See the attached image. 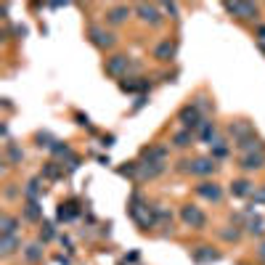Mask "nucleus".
Masks as SVG:
<instances>
[{"label":"nucleus","instance_id":"obj_7","mask_svg":"<svg viewBox=\"0 0 265 265\" xmlns=\"http://www.w3.org/2000/svg\"><path fill=\"white\" fill-rule=\"evenodd\" d=\"M175 56H178V40H162V43H157L154 45V59L159 64H170V61H175Z\"/></svg>","mask_w":265,"mask_h":265},{"label":"nucleus","instance_id":"obj_28","mask_svg":"<svg viewBox=\"0 0 265 265\" xmlns=\"http://www.w3.org/2000/svg\"><path fill=\"white\" fill-rule=\"evenodd\" d=\"M24 217H27V220H40V217H43V207L40 204H37V202H27V207H24Z\"/></svg>","mask_w":265,"mask_h":265},{"label":"nucleus","instance_id":"obj_23","mask_svg":"<svg viewBox=\"0 0 265 265\" xmlns=\"http://www.w3.org/2000/svg\"><path fill=\"white\" fill-rule=\"evenodd\" d=\"M16 228H19V217H14V215L0 217V231H3V236H16Z\"/></svg>","mask_w":265,"mask_h":265},{"label":"nucleus","instance_id":"obj_44","mask_svg":"<svg viewBox=\"0 0 265 265\" xmlns=\"http://www.w3.org/2000/svg\"><path fill=\"white\" fill-rule=\"evenodd\" d=\"M257 48H260V51L265 53V43H257Z\"/></svg>","mask_w":265,"mask_h":265},{"label":"nucleus","instance_id":"obj_5","mask_svg":"<svg viewBox=\"0 0 265 265\" xmlns=\"http://www.w3.org/2000/svg\"><path fill=\"white\" fill-rule=\"evenodd\" d=\"M178 122L183 125V130H191L196 132V127L202 125V111H199L194 103H186V106L178 111Z\"/></svg>","mask_w":265,"mask_h":265},{"label":"nucleus","instance_id":"obj_15","mask_svg":"<svg viewBox=\"0 0 265 265\" xmlns=\"http://www.w3.org/2000/svg\"><path fill=\"white\" fill-rule=\"evenodd\" d=\"M196 138L204 141V144H212V141L217 138V125L212 119H202V125L196 127Z\"/></svg>","mask_w":265,"mask_h":265},{"label":"nucleus","instance_id":"obj_19","mask_svg":"<svg viewBox=\"0 0 265 265\" xmlns=\"http://www.w3.org/2000/svg\"><path fill=\"white\" fill-rule=\"evenodd\" d=\"M130 14H132V11H130L127 6H114V8H111V11L106 14V22L117 27V24H122V22H127Z\"/></svg>","mask_w":265,"mask_h":265},{"label":"nucleus","instance_id":"obj_36","mask_svg":"<svg viewBox=\"0 0 265 265\" xmlns=\"http://www.w3.org/2000/svg\"><path fill=\"white\" fill-rule=\"evenodd\" d=\"M220 236H223L225 241H239L241 239V231H236V228L233 231H220Z\"/></svg>","mask_w":265,"mask_h":265},{"label":"nucleus","instance_id":"obj_24","mask_svg":"<svg viewBox=\"0 0 265 265\" xmlns=\"http://www.w3.org/2000/svg\"><path fill=\"white\" fill-rule=\"evenodd\" d=\"M40 194H43L40 178H32V181L24 186V196H27V202H37V196H40Z\"/></svg>","mask_w":265,"mask_h":265},{"label":"nucleus","instance_id":"obj_6","mask_svg":"<svg viewBox=\"0 0 265 265\" xmlns=\"http://www.w3.org/2000/svg\"><path fill=\"white\" fill-rule=\"evenodd\" d=\"M223 8H225L231 16L241 19V22H254V19H257V14H260L254 3H225Z\"/></svg>","mask_w":265,"mask_h":265},{"label":"nucleus","instance_id":"obj_20","mask_svg":"<svg viewBox=\"0 0 265 265\" xmlns=\"http://www.w3.org/2000/svg\"><path fill=\"white\" fill-rule=\"evenodd\" d=\"M19 247H22L19 236H3V239H0V254H3V257H11Z\"/></svg>","mask_w":265,"mask_h":265},{"label":"nucleus","instance_id":"obj_35","mask_svg":"<svg viewBox=\"0 0 265 265\" xmlns=\"http://www.w3.org/2000/svg\"><path fill=\"white\" fill-rule=\"evenodd\" d=\"M252 199H254V204H265V186H254Z\"/></svg>","mask_w":265,"mask_h":265},{"label":"nucleus","instance_id":"obj_25","mask_svg":"<svg viewBox=\"0 0 265 265\" xmlns=\"http://www.w3.org/2000/svg\"><path fill=\"white\" fill-rule=\"evenodd\" d=\"M6 154H8V165H22L24 162V151L16 144H6Z\"/></svg>","mask_w":265,"mask_h":265},{"label":"nucleus","instance_id":"obj_9","mask_svg":"<svg viewBox=\"0 0 265 265\" xmlns=\"http://www.w3.org/2000/svg\"><path fill=\"white\" fill-rule=\"evenodd\" d=\"M136 14L144 24H151L157 27L159 22H162V14H159V6H149V3H138L136 6Z\"/></svg>","mask_w":265,"mask_h":265},{"label":"nucleus","instance_id":"obj_39","mask_svg":"<svg viewBox=\"0 0 265 265\" xmlns=\"http://www.w3.org/2000/svg\"><path fill=\"white\" fill-rule=\"evenodd\" d=\"M101 146H114V136H103V141H101Z\"/></svg>","mask_w":265,"mask_h":265},{"label":"nucleus","instance_id":"obj_4","mask_svg":"<svg viewBox=\"0 0 265 265\" xmlns=\"http://www.w3.org/2000/svg\"><path fill=\"white\" fill-rule=\"evenodd\" d=\"M88 40H90V45L93 48H98V51H106V48H111V45L117 43V37L111 35L109 30H103V27H88Z\"/></svg>","mask_w":265,"mask_h":265},{"label":"nucleus","instance_id":"obj_22","mask_svg":"<svg viewBox=\"0 0 265 265\" xmlns=\"http://www.w3.org/2000/svg\"><path fill=\"white\" fill-rule=\"evenodd\" d=\"M191 144H194V132L191 130H178L173 136V146L175 149H188Z\"/></svg>","mask_w":265,"mask_h":265},{"label":"nucleus","instance_id":"obj_17","mask_svg":"<svg viewBox=\"0 0 265 265\" xmlns=\"http://www.w3.org/2000/svg\"><path fill=\"white\" fill-rule=\"evenodd\" d=\"M236 149L244 151V154H252V151H265V141L257 138V136H249V138H244L236 144Z\"/></svg>","mask_w":265,"mask_h":265},{"label":"nucleus","instance_id":"obj_43","mask_svg":"<svg viewBox=\"0 0 265 265\" xmlns=\"http://www.w3.org/2000/svg\"><path fill=\"white\" fill-rule=\"evenodd\" d=\"M56 262H61V265H69V257H64V254H56Z\"/></svg>","mask_w":265,"mask_h":265},{"label":"nucleus","instance_id":"obj_30","mask_svg":"<svg viewBox=\"0 0 265 265\" xmlns=\"http://www.w3.org/2000/svg\"><path fill=\"white\" fill-rule=\"evenodd\" d=\"M151 212H154V220H159V223H165V225L173 223V212H167L162 204H154V207H151Z\"/></svg>","mask_w":265,"mask_h":265},{"label":"nucleus","instance_id":"obj_21","mask_svg":"<svg viewBox=\"0 0 265 265\" xmlns=\"http://www.w3.org/2000/svg\"><path fill=\"white\" fill-rule=\"evenodd\" d=\"M22 254H24V260L27 262H40L43 260V244L40 241H35V244H27V247L22 249Z\"/></svg>","mask_w":265,"mask_h":265},{"label":"nucleus","instance_id":"obj_41","mask_svg":"<svg viewBox=\"0 0 265 265\" xmlns=\"http://www.w3.org/2000/svg\"><path fill=\"white\" fill-rule=\"evenodd\" d=\"M257 43H265V27H257Z\"/></svg>","mask_w":265,"mask_h":265},{"label":"nucleus","instance_id":"obj_14","mask_svg":"<svg viewBox=\"0 0 265 265\" xmlns=\"http://www.w3.org/2000/svg\"><path fill=\"white\" fill-rule=\"evenodd\" d=\"M119 90H122V93H138V90H151V82H146L144 77H125V80H119Z\"/></svg>","mask_w":265,"mask_h":265},{"label":"nucleus","instance_id":"obj_8","mask_svg":"<svg viewBox=\"0 0 265 265\" xmlns=\"http://www.w3.org/2000/svg\"><path fill=\"white\" fill-rule=\"evenodd\" d=\"M191 175H199V178H207V175H215L217 173V162L212 157H199V159H191V167H188Z\"/></svg>","mask_w":265,"mask_h":265},{"label":"nucleus","instance_id":"obj_1","mask_svg":"<svg viewBox=\"0 0 265 265\" xmlns=\"http://www.w3.org/2000/svg\"><path fill=\"white\" fill-rule=\"evenodd\" d=\"M130 66H132L130 56L114 53V56H109V59L103 61V72H106L109 77H114V80H122V77H125V74L130 72Z\"/></svg>","mask_w":265,"mask_h":265},{"label":"nucleus","instance_id":"obj_33","mask_svg":"<svg viewBox=\"0 0 265 265\" xmlns=\"http://www.w3.org/2000/svg\"><path fill=\"white\" fill-rule=\"evenodd\" d=\"M51 154H56V157H61V159H66V162H69V159H74V154H72V149H69V146H66V144H61V141H59V144H56V146L51 149Z\"/></svg>","mask_w":265,"mask_h":265},{"label":"nucleus","instance_id":"obj_10","mask_svg":"<svg viewBox=\"0 0 265 265\" xmlns=\"http://www.w3.org/2000/svg\"><path fill=\"white\" fill-rule=\"evenodd\" d=\"M239 167L244 170V173H254V170H262V167H265V151H252V154H241Z\"/></svg>","mask_w":265,"mask_h":265},{"label":"nucleus","instance_id":"obj_34","mask_svg":"<svg viewBox=\"0 0 265 265\" xmlns=\"http://www.w3.org/2000/svg\"><path fill=\"white\" fill-rule=\"evenodd\" d=\"M53 236H56V231H53V225H51V223H43V231H40V239H43V241H51V239H53Z\"/></svg>","mask_w":265,"mask_h":265},{"label":"nucleus","instance_id":"obj_31","mask_svg":"<svg viewBox=\"0 0 265 265\" xmlns=\"http://www.w3.org/2000/svg\"><path fill=\"white\" fill-rule=\"evenodd\" d=\"M43 178H48V181H59V178H61V167L56 162H45L43 165Z\"/></svg>","mask_w":265,"mask_h":265},{"label":"nucleus","instance_id":"obj_18","mask_svg":"<svg viewBox=\"0 0 265 265\" xmlns=\"http://www.w3.org/2000/svg\"><path fill=\"white\" fill-rule=\"evenodd\" d=\"M252 191H254V186L247 178H239V181L231 183V196H236V199H247V196H252Z\"/></svg>","mask_w":265,"mask_h":265},{"label":"nucleus","instance_id":"obj_13","mask_svg":"<svg viewBox=\"0 0 265 265\" xmlns=\"http://www.w3.org/2000/svg\"><path fill=\"white\" fill-rule=\"evenodd\" d=\"M223 254L217 252L215 247H196V249H191V260L194 262H199V265H204V262H217Z\"/></svg>","mask_w":265,"mask_h":265},{"label":"nucleus","instance_id":"obj_11","mask_svg":"<svg viewBox=\"0 0 265 265\" xmlns=\"http://www.w3.org/2000/svg\"><path fill=\"white\" fill-rule=\"evenodd\" d=\"M228 132L233 136V141H236V144H239V141H244V138L254 136V127H252V122H249V119H236V122H231Z\"/></svg>","mask_w":265,"mask_h":265},{"label":"nucleus","instance_id":"obj_29","mask_svg":"<svg viewBox=\"0 0 265 265\" xmlns=\"http://www.w3.org/2000/svg\"><path fill=\"white\" fill-rule=\"evenodd\" d=\"M56 217H59L61 223L72 220V217H77V207H74V204H59V212H56Z\"/></svg>","mask_w":265,"mask_h":265},{"label":"nucleus","instance_id":"obj_16","mask_svg":"<svg viewBox=\"0 0 265 265\" xmlns=\"http://www.w3.org/2000/svg\"><path fill=\"white\" fill-rule=\"evenodd\" d=\"M167 170V165H149V162H141V170H138V181H154Z\"/></svg>","mask_w":265,"mask_h":265},{"label":"nucleus","instance_id":"obj_42","mask_svg":"<svg viewBox=\"0 0 265 265\" xmlns=\"http://www.w3.org/2000/svg\"><path fill=\"white\" fill-rule=\"evenodd\" d=\"M257 257H260V260L265 262V241H262V244H260V247H257Z\"/></svg>","mask_w":265,"mask_h":265},{"label":"nucleus","instance_id":"obj_40","mask_svg":"<svg viewBox=\"0 0 265 265\" xmlns=\"http://www.w3.org/2000/svg\"><path fill=\"white\" fill-rule=\"evenodd\" d=\"M77 125H82V127H90V119H88V117H82V114H77Z\"/></svg>","mask_w":265,"mask_h":265},{"label":"nucleus","instance_id":"obj_12","mask_svg":"<svg viewBox=\"0 0 265 265\" xmlns=\"http://www.w3.org/2000/svg\"><path fill=\"white\" fill-rule=\"evenodd\" d=\"M196 194L199 196H202V199H207V202H220V199H223V186H217V183H199L196 186Z\"/></svg>","mask_w":265,"mask_h":265},{"label":"nucleus","instance_id":"obj_27","mask_svg":"<svg viewBox=\"0 0 265 265\" xmlns=\"http://www.w3.org/2000/svg\"><path fill=\"white\" fill-rule=\"evenodd\" d=\"M138 170H141V162H125L117 167V175L122 178H138Z\"/></svg>","mask_w":265,"mask_h":265},{"label":"nucleus","instance_id":"obj_37","mask_svg":"<svg viewBox=\"0 0 265 265\" xmlns=\"http://www.w3.org/2000/svg\"><path fill=\"white\" fill-rule=\"evenodd\" d=\"M146 103H149V98H146V96H138V98H136V103H132V109H130V111H132V114H136V111H141V109L146 106Z\"/></svg>","mask_w":265,"mask_h":265},{"label":"nucleus","instance_id":"obj_26","mask_svg":"<svg viewBox=\"0 0 265 265\" xmlns=\"http://www.w3.org/2000/svg\"><path fill=\"white\" fill-rule=\"evenodd\" d=\"M247 233L249 236H262L265 233V220H262V217H257V215L249 217V220H247Z\"/></svg>","mask_w":265,"mask_h":265},{"label":"nucleus","instance_id":"obj_3","mask_svg":"<svg viewBox=\"0 0 265 265\" xmlns=\"http://www.w3.org/2000/svg\"><path fill=\"white\" fill-rule=\"evenodd\" d=\"M167 157H170V149L165 144H149L141 149V162H149V165H167Z\"/></svg>","mask_w":265,"mask_h":265},{"label":"nucleus","instance_id":"obj_2","mask_svg":"<svg viewBox=\"0 0 265 265\" xmlns=\"http://www.w3.org/2000/svg\"><path fill=\"white\" fill-rule=\"evenodd\" d=\"M181 220L186 225H191V228H196V231L207 228V215H204L202 207H196V204H183L181 207Z\"/></svg>","mask_w":265,"mask_h":265},{"label":"nucleus","instance_id":"obj_32","mask_svg":"<svg viewBox=\"0 0 265 265\" xmlns=\"http://www.w3.org/2000/svg\"><path fill=\"white\" fill-rule=\"evenodd\" d=\"M35 138H37V146H40V149H48V151H51L56 144H59V141H56L51 132H37Z\"/></svg>","mask_w":265,"mask_h":265},{"label":"nucleus","instance_id":"obj_38","mask_svg":"<svg viewBox=\"0 0 265 265\" xmlns=\"http://www.w3.org/2000/svg\"><path fill=\"white\" fill-rule=\"evenodd\" d=\"M162 11L170 14L173 19H178V6H175V3H165V6H162Z\"/></svg>","mask_w":265,"mask_h":265}]
</instances>
